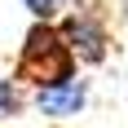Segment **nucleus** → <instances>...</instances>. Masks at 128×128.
<instances>
[{"label":"nucleus","instance_id":"nucleus-3","mask_svg":"<svg viewBox=\"0 0 128 128\" xmlns=\"http://www.w3.org/2000/svg\"><path fill=\"white\" fill-rule=\"evenodd\" d=\"M84 106H88V80L80 75V66L31 88V110L44 119H75V115H84Z\"/></svg>","mask_w":128,"mask_h":128},{"label":"nucleus","instance_id":"nucleus-1","mask_svg":"<svg viewBox=\"0 0 128 128\" xmlns=\"http://www.w3.org/2000/svg\"><path fill=\"white\" fill-rule=\"evenodd\" d=\"M71 66H80V62L71 58V49H66L62 26H58V22H31V31H26L22 44H18L13 75L22 80L26 88H36V84H44V80L71 71Z\"/></svg>","mask_w":128,"mask_h":128},{"label":"nucleus","instance_id":"nucleus-5","mask_svg":"<svg viewBox=\"0 0 128 128\" xmlns=\"http://www.w3.org/2000/svg\"><path fill=\"white\" fill-rule=\"evenodd\" d=\"M22 9L36 18V22H58L66 9H71V0H22Z\"/></svg>","mask_w":128,"mask_h":128},{"label":"nucleus","instance_id":"nucleus-2","mask_svg":"<svg viewBox=\"0 0 128 128\" xmlns=\"http://www.w3.org/2000/svg\"><path fill=\"white\" fill-rule=\"evenodd\" d=\"M58 26H62V40H66V49H71V58L80 66H102L106 62V53H110V26H106L102 9L75 4V9H66L58 18Z\"/></svg>","mask_w":128,"mask_h":128},{"label":"nucleus","instance_id":"nucleus-4","mask_svg":"<svg viewBox=\"0 0 128 128\" xmlns=\"http://www.w3.org/2000/svg\"><path fill=\"white\" fill-rule=\"evenodd\" d=\"M26 110H31V88L9 71L0 80V119H22Z\"/></svg>","mask_w":128,"mask_h":128}]
</instances>
